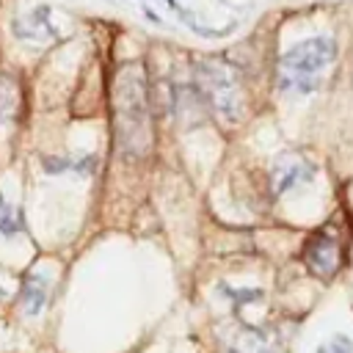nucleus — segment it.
<instances>
[{
    "mask_svg": "<svg viewBox=\"0 0 353 353\" xmlns=\"http://www.w3.org/2000/svg\"><path fill=\"white\" fill-rule=\"evenodd\" d=\"M116 130L124 152H143L149 146V110H146V80L141 63H124L116 74Z\"/></svg>",
    "mask_w": 353,
    "mask_h": 353,
    "instance_id": "1",
    "label": "nucleus"
},
{
    "mask_svg": "<svg viewBox=\"0 0 353 353\" xmlns=\"http://www.w3.org/2000/svg\"><path fill=\"white\" fill-rule=\"evenodd\" d=\"M336 58V41L331 36H312L292 44L279 58V88L309 94L320 85V72Z\"/></svg>",
    "mask_w": 353,
    "mask_h": 353,
    "instance_id": "2",
    "label": "nucleus"
},
{
    "mask_svg": "<svg viewBox=\"0 0 353 353\" xmlns=\"http://www.w3.org/2000/svg\"><path fill=\"white\" fill-rule=\"evenodd\" d=\"M196 91L226 121H237L243 116V94H240L237 74L223 61L196 63Z\"/></svg>",
    "mask_w": 353,
    "mask_h": 353,
    "instance_id": "3",
    "label": "nucleus"
},
{
    "mask_svg": "<svg viewBox=\"0 0 353 353\" xmlns=\"http://www.w3.org/2000/svg\"><path fill=\"white\" fill-rule=\"evenodd\" d=\"M303 262L312 273L317 276H334L339 262H342V251H339V243L331 232L320 229L314 232L309 240H306V248H303Z\"/></svg>",
    "mask_w": 353,
    "mask_h": 353,
    "instance_id": "4",
    "label": "nucleus"
},
{
    "mask_svg": "<svg viewBox=\"0 0 353 353\" xmlns=\"http://www.w3.org/2000/svg\"><path fill=\"white\" fill-rule=\"evenodd\" d=\"M314 171H317L314 163H309V160H303V157H298V154H284V157L273 165V171H270L273 193L281 196V193L292 190L295 185L309 182V179L314 176Z\"/></svg>",
    "mask_w": 353,
    "mask_h": 353,
    "instance_id": "5",
    "label": "nucleus"
},
{
    "mask_svg": "<svg viewBox=\"0 0 353 353\" xmlns=\"http://www.w3.org/2000/svg\"><path fill=\"white\" fill-rule=\"evenodd\" d=\"M47 292H50L47 279L41 273H28L22 279V306H25V314H30V317L39 314L44 309V303H47Z\"/></svg>",
    "mask_w": 353,
    "mask_h": 353,
    "instance_id": "6",
    "label": "nucleus"
},
{
    "mask_svg": "<svg viewBox=\"0 0 353 353\" xmlns=\"http://www.w3.org/2000/svg\"><path fill=\"white\" fill-rule=\"evenodd\" d=\"M174 11L182 17V22L193 30V33H199V36H204V39H221V36H226V33H232L234 30V22H229L226 28H207V25H201L188 8H179V6H174Z\"/></svg>",
    "mask_w": 353,
    "mask_h": 353,
    "instance_id": "7",
    "label": "nucleus"
},
{
    "mask_svg": "<svg viewBox=\"0 0 353 353\" xmlns=\"http://www.w3.org/2000/svg\"><path fill=\"white\" fill-rule=\"evenodd\" d=\"M22 229V212L17 207H11L6 201V196H0V234L3 237H11Z\"/></svg>",
    "mask_w": 353,
    "mask_h": 353,
    "instance_id": "8",
    "label": "nucleus"
},
{
    "mask_svg": "<svg viewBox=\"0 0 353 353\" xmlns=\"http://www.w3.org/2000/svg\"><path fill=\"white\" fill-rule=\"evenodd\" d=\"M17 110V85L0 74V121H8Z\"/></svg>",
    "mask_w": 353,
    "mask_h": 353,
    "instance_id": "9",
    "label": "nucleus"
},
{
    "mask_svg": "<svg viewBox=\"0 0 353 353\" xmlns=\"http://www.w3.org/2000/svg\"><path fill=\"white\" fill-rule=\"evenodd\" d=\"M314 353H353V339L345 336V334H336L328 342H323Z\"/></svg>",
    "mask_w": 353,
    "mask_h": 353,
    "instance_id": "10",
    "label": "nucleus"
},
{
    "mask_svg": "<svg viewBox=\"0 0 353 353\" xmlns=\"http://www.w3.org/2000/svg\"><path fill=\"white\" fill-rule=\"evenodd\" d=\"M72 165H74V163H72V160H63V157H61V160H44V168L52 171V174L66 171V168H72Z\"/></svg>",
    "mask_w": 353,
    "mask_h": 353,
    "instance_id": "11",
    "label": "nucleus"
},
{
    "mask_svg": "<svg viewBox=\"0 0 353 353\" xmlns=\"http://www.w3.org/2000/svg\"><path fill=\"white\" fill-rule=\"evenodd\" d=\"M143 14H146V19H149V22H160V17H157L152 8H143Z\"/></svg>",
    "mask_w": 353,
    "mask_h": 353,
    "instance_id": "12",
    "label": "nucleus"
},
{
    "mask_svg": "<svg viewBox=\"0 0 353 353\" xmlns=\"http://www.w3.org/2000/svg\"><path fill=\"white\" fill-rule=\"evenodd\" d=\"M165 3H168V6H171V8H174V6H176V0H165Z\"/></svg>",
    "mask_w": 353,
    "mask_h": 353,
    "instance_id": "13",
    "label": "nucleus"
}]
</instances>
